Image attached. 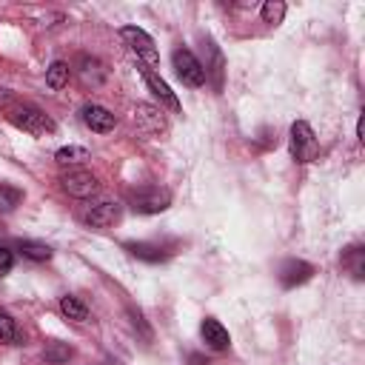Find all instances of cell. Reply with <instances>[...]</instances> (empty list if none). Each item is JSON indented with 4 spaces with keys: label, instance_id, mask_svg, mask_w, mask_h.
Masks as SVG:
<instances>
[{
    "label": "cell",
    "instance_id": "18",
    "mask_svg": "<svg viewBox=\"0 0 365 365\" xmlns=\"http://www.w3.org/2000/svg\"><path fill=\"white\" fill-rule=\"evenodd\" d=\"M43 356H46L48 365H66V362L74 356V348H71L68 342H48V345L43 348Z\"/></svg>",
    "mask_w": 365,
    "mask_h": 365
},
{
    "label": "cell",
    "instance_id": "27",
    "mask_svg": "<svg viewBox=\"0 0 365 365\" xmlns=\"http://www.w3.org/2000/svg\"><path fill=\"white\" fill-rule=\"evenodd\" d=\"M188 365H208V356H202V354H188Z\"/></svg>",
    "mask_w": 365,
    "mask_h": 365
},
{
    "label": "cell",
    "instance_id": "20",
    "mask_svg": "<svg viewBox=\"0 0 365 365\" xmlns=\"http://www.w3.org/2000/svg\"><path fill=\"white\" fill-rule=\"evenodd\" d=\"M91 154H88V148H83V145H63V148H57V154H54V160L60 163V165H77V163H86Z\"/></svg>",
    "mask_w": 365,
    "mask_h": 365
},
{
    "label": "cell",
    "instance_id": "24",
    "mask_svg": "<svg viewBox=\"0 0 365 365\" xmlns=\"http://www.w3.org/2000/svg\"><path fill=\"white\" fill-rule=\"evenodd\" d=\"M128 319H131V328H134V331H137V328L143 331V339H151V328L143 322V314H140V311L128 308Z\"/></svg>",
    "mask_w": 365,
    "mask_h": 365
},
{
    "label": "cell",
    "instance_id": "1",
    "mask_svg": "<svg viewBox=\"0 0 365 365\" xmlns=\"http://www.w3.org/2000/svg\"><path fill=\"white\" fill-rule=\"evenodd\" d=\"M291 157L297 163H314L319 157L317 134H314L311 123H305V120H297L291 125Z\"/></svg>",
    "mask_w": 365,
    "mask_h": 365
},
{
    "label": "cell",
    "instance_id": "2",
    "mask_svg": "<svg viewBox=\"0 0 365 365\" xmlns=\"http://www.w3.org/2000/svg\"><path fill=\"white\" fill-rule=\"evenodd\" d=\"M9 120H11L17 128L29 131V134L54 131V123L48 120V114H43V111L34 108V106H11V108H9Z\"/></svg>",
    "mask_w": 365,
    "mask_h": 365
},
{
    "label": "cell",
    "instance_id": "15",
    "mask_svg": "<svg viewBox=\"0 0 365 365\" xmlns=\"http://www.w3.org/2000/svg\"><path fill=\"white\" fill-rule=\"evenodd\" d=\"M123 248L131 254V257H137V259H143V262H163L168 254L160 248V245H154V242H123Z\"/></svg>",
    "mask_w": 365,
    "mask_h": 365
},
{
    "label": "cell",
    "instance_id": "11",
    "mask_svg": "<svg viewBox=\"0 0 365 365\" xmlns=\"http://www.w3.org/2000/svg\"><path fill=\"white\" fill-rule=\"evenodd\" d=\"M134 120H137V125H140L145 134H160V131H165V117H163V111H160L157 106H151V103H137Z\"/></svg>",
    "mask_w": 365,
    "mask_h": 365
},
{
    "label": "cell",
    "instance_id": "6",
    "mask_svg": "<svg viewBox=\"0 0 365 365\" xmlns=\"http://www.w3.org/2000/svg\"><path fill=\"white\" fill-rule=\"evenodd\" d=\"M60 185H63L66 194H71V197H77V200H88V197L100 188V185H97V177H94L91 171H86V168H71L68 174L60 177Z\"/></svg>",
    "mask_w": 365,
    "mask_h": 365
},
{
    "label": "cell",
    "instance_id": "14",
    "mask_svg": "<svg viewBox=\"0 0 365 365\" xmlns=\"http://www.w3.org/2000/svg\"><path fill=\"white\" fill-rule=\"evenodd\" d=\"M342 268L354 277V279H362L365 277V248L362 245H351L342 251Z\"/></svg>",
    "mask_w": 365,
    "mask_h": 365
},
{
    "label": "cell",
    "instance_id": "10",
    "mask_svg": "<svg viewBox=\"0 0 365 365\" xmlns=\"http://www.w3.org/2000/svg\"><path fill=\"white\" fill-rule=\"evenodd\" d=\"M83 123L91 128V131H97V134H106V131H111L114 125H117V120H114V114L108 111V108H103V106H97V103H88V106H83Z\"/></svg>",
    "mask_w": 365,
    "mask_h": 365
},
{
    "label": "cell",
    "instance_id": "12",
    "mask_svg": "<svg viewBox=\"0 0 365 365\" xmlns=\"http://www.w3.org/2000/svg\"><path fill=\"white\" fill-rule=\"evenodd\" d=\"M200 334H202V342H205L208 348H214V351H225V348L231 345V336H228L225 325H222L220 319H214V317H205V319H202Z\"/></svg>",
    "mask_w": 365,
    "mask_h": 365
},
{
    "label": "cell",
    "instance_id": "26",
    "mask_svg": "<svg viewBox=\"0 0 365 365\" xmlns=\"http://www.w3.org/2000/svg\"><path fill=\"white\" fill-rule=\"evenodd\" d=\"M11 100H14L11 91L9 88H0V111H9L11 108Z\"/></svg>",
    "mask_w": 365,
    "mask_h": 365
},
{
    "label": "cell",
    "instance_id": "25",
    "mask_svg": "<svg viewBox=\"0 0 365 365\" xmlns=\"http://www.w3.org/2000/svg\"><path fill=\"white\" fill-rule=\"evenodd\" d=\"M11 265H14V254L6 245H0V277H6L11 271Z\"/></svg>",
    "mask_w": 365,
    "mask_h": 365
},
{
    "label": "cell",
    "instance_id": "16",
    "mask_svg": "<svg viewBox=\"0 0 365 365\" xmlns=\"http://www.w3.org/2000/svg\"><path fill=\"white\" fill-rule=\"evenodd\" d=\"M60 314H63L66 319H71V322H86V319H88L86 302H83L80 297H71V294L60 297Z\"/></svg>",
    "mask_w": 365,
    "mask_h": 365
},
{
    "label": "cell",
    "instance_id": "7",
    "mask_svg": "<svg viewBox=\"0 0 365 365\" xmlns=\"http://www.w3.org/2000/svg\"><path fill=\"white\" fill-rule=\"evenodd\" d=\"M120 214H123L120 202H97V205H88L80 220L91 228H111L120 220Z\"/></svg>",
    "mask_w": 365,
    "mask_h": 365
},
{
    "label": "cell",
    "instance_id": "5",
    "mask_svg": "<svg viewBox=\"0 0 365 365\" xmlns=\"http://www.w3.org/2000/svg\"><path fill=\"white\" fill-rule=\"evenodd\" d=\"M120 37L131 46V51L137 54V57H143L148 66H157L160 63V54H157V48H154V40H151V34H145L140 26H123L120 29Z\"/></svg>",
    "mask_w": 365,
    "mask_h": 365
},
{
    "label": "cell",
    "instance_id": "13",
    "mask_svg": "<svg viewBox=\"0 0 365 365\" xmlns=\"http://www.w3.org/2000/svg\"><path fill=\"white\" fill-rule=\"evenodd\" d=\"M77 74H80V80L86 83V86H100L103 80H106V68H103V63L97 60V57H88V54H83L80 60H77Z\"/></svg>",
    "mask_w": 365,
    "mask_h": 365
},
{
    "label": "cell",
    "instance_id": "21",
    "mask_svg": "<svg viewBox=\"0 0 365 365\" xmlns=\"http://www.w3.org/2000/svg\"><path fill=\"white\" fill-rule=\"evenodd\" d=\"M0 342H6V345H20L23 342V334H20L17 322L6 311H0Z\"/></svg>",
    "mask_w": 365,
    "mask_h": 365
},
{
    "label": "cell",
    "instance_id": "19",
    "mask_svg": "<svg viewBox=\"0 0 365 365\" xmlns=\"http://www.w3.org/2000/svg\"><path fill=\"white\" fill-rule=\"evenodd\" d=\"M17 251H20L26 259H34V262H46V259H51V254H54L48 245L31 242V240H20V242H17Z\"/></svg>",
    "mask_w": 365,
    "mask_h": 365
},
{
    "label": "cell",
    "instance_id": "3",
    "mask_svg": "<svg viewBox=\"0 0 365 365\" xmlns=\"http://www.w3.org/2000/svg\"><path fill=\"white\" fill-rule=\"evenodd\" d=\"M174 71H177V77L185 83V86H191V88H200L202 83H205V66L188 51V48H174Z\"/></svg>",
    "mask_w": 365,
    "mask_h": 365
},
{
    "label": "cell",
    "instance_id": "8",
    "mask_svg": "<svg viewBox=\"0 0 365 365\" xmlns=\"http://www.w3.org/2000/svg\"><path fill=\"white\" fill-rule=\"evenodd\" d=\"M140 74H143L145 86L151 88V94H154V97H160V103H165L171 111H180V100H177V94L171 91V86H168L157 71H151L148 66H140Z\"/></svg>",
    "mask_w": 365,
    "mask_h": 365
},
{
    "label": "cell",
    "instance_id": "9",
    "mask_svg": "<svg viewBox=\"0 0 365 365\" xmlns=\"http://www.w3.org/2000/svg\"><path fill=\"white\" fill-rule=\"evenodd\" d=\"M314 277V265L305 262V259H288L282 268H279V282L282 288H297L302 282H308Z\"/></svg>",
    "mask_w": 365,
    "mask_h": 365
},
{
    "label": "cell",
    "instance_id": "28",
    "mask_svg": "<svg viewBox=\"0 0 365 365\" xmlns=\"http://www.w3.org/2000/svg\"><path fill=\"white\" fill-rule=\"evenodd\" d=\"M356 140H359V143L365 140V125H362V117H359V123H356Z\"/></svg>",
    "mask_w": 365,
    "mask_h": 365
},
{
    "label": "cell",
    "instance_id": "22",
    "mask_svg": "<svg viewBox=\"0 0 365 365\" xmlns=\"http://www.w3.org/2000/svg\"><path fill=\"white\" fill-rule=\"evenodd\" d=\"M259 14H262V23L277 26V23L285 20V3L282 0H265L262 9H259Z\"/></svg>",
    "mask_w": 365,
    "mask_h": 365
},
{
    "label": "cell",
    "instance_id": "4",
    "mask_svg": "<svg viewBox=\"0 0 365 365\" xmlns=\"http://www.w3.org/2000/svg\"><path fill=\"white\" fill-rule=\"evenodd\" d=\"M168 205H171V194H168L165 188L148 185V188H140V191L131 194V208H134L137 214H160V211H165Z\"/></svg>",
    "mask_w": 365,
    "mask_h": 365
},
{
    "label": "cell",
    "instance_id": "17",
    "mask_svg": "<svg viewBox=\"0 0 365 365\" xmlns=\"http://www.w3.org/2000/svg\"><path fill=\"white\" fill-rule=\"evenodd\" d=\"M46 86H48L51 91H60V88H66V86H68V63H63V60H54V63L46 68Z\"/></svg>",
    "mask_w": 365,
    "mask_h": 365
},
{
    "label": "cell",
    "instance_id": "23",
    "mask_svg": "<svg viewBox=\"0 0 365 365\" xmlns=\"http://www.w3.org/2000/svg\"><path fill=\"white\" fill-rule=\"evenodd\" d=\"M23 202V191L11 185H0V214H11Z\"/></svg>",
    "mask_w": 365,
    "mask_h": 365
}]
</instances>
